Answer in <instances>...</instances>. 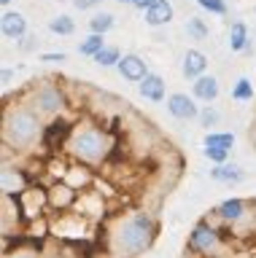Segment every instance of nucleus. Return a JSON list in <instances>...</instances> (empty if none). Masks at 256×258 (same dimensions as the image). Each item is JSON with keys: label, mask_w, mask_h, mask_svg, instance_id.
Listing matches in <instances>:
<instances>
[{"label": "nucleus", "mask_w": 256, "mask_h": 258, "mask_svg": "<svg viewBox=\"0 0 256 258\" xmlns=\"http://www.w3.org/2000/svg\"><path fill=\"white\" fill-rule=\"evenodd\" d=\"M159 221L146 210H127L108 226L106 250L111 258H138L157 242Z\"/></svg>", "instance_id": "nucleus-1"}, {"label": "nucleus", "mask_w": 256, "mask_h": 258, "mask_svg": "<svg viewBox=\"0 0 256 258\" xmlns=\"http://www.w3.org/2000/svg\"><path fill=\"white\" fill-rule=\"evenodd\" d=\"M46 124L43 116L38 113L30 100H17L6 105L3 110V148L9 151H30L35 143L43 140Z\"/></svg>", "instance_id": "nucleus-2"}, {"label": "nucleus", "mask_w": 256, "mask_h": 258, "mask_svg": "<svg viewBox=\"0 0 256 258\" xmlns=\"http://www.w3.org/2000/svg\"><path fill=\"white\" fill-rule=\"evenodd\" d=\"M68 156L86 167H103L114 151V137L94 121H76L73 135L68 140Z\"/></svg>", "instance_id": "nucleus-3"}, {"label": "nucleus", "mask_w": 256, "mask_h": 258, "mask_svg": "<svg viewBox=\"0 0 256 258\" xmlns=\"http://www.w3.org/2000/svg\"><path fill=\"white\" fill-rule=\"evenodd\" d=\"M213 218L235 237H248L256 231V202L243 197H229L216 205Z\"/></svg>", "instance_id": "nucleus-4"}, {"label": "nucleus", "mask_w": 256, "mask_h": 258, "mask_svg": "<svg viewBox=\"0 0 256 258\" xmlns=\"http://www.w3.org/2000/svg\"><path fill=\"white\" fill-rule=\"evenodd\" d=\"M189 250L197 255H202V258H221L229 250L227 229H224L213 215L197 221L189 231Z\"/></svg>", "instance_id": "nucleus-5"}, {"label": "nucleus", "mask_w": 256, "mask_h": 258, "mask_svg": "<svg viewBox=\"0 0 256 258\" xmlns=\"http://www.w3.org/2000/svg\"><path fill=\"white\" fill-rule=\"evenodd\" d=\"M30 105L41 113L43 118H62L70 108V97H68V89L57 84V81H43V84L33 86L30 92Z\"/></svg>", "instance_id": "nucleus-6"}, {"label": "nucleus", "mask_w": 256, "mask_h": 258, "mask_svg": "<svg viewBox=\"0 0 256 258\" xmlns=\"http://www.w3.org/2000/svg\"><path fill=\"white\" fill-rule=\"evenodd\" d=\"M86 229H89V221H86L84 215H78L76 210L52 218V234H54V237H60V239H70L73 245L78 239L86 237V234H84Z\"/></svg>", "instance_id": "nucleus-7"}, {"label": "nucleus", "mask_w": 256, "mask_h": 258, "mask_svg": "<svg viewBox=\"0 0 256 258\" xmlns=\"http://www.w3.org/2000/svg\"><path fill=\"white\" fill-rule=\"evenodd\" d=\"M33 175L27 172V169L22 167H11L6 164L3 172H0V191H3V197H11V199H19L25 191L33 188Z\"/></svg>", "instance_id": "nucleus-8"}, {"label": "nucleus", "mask_w": 256, "mask_h": 258, "mask_svg": "<svg viewBox=\"0 0 256 258\" xmlns=\"http://www.w3.org/2000/svg\"><path fill=\"white\" fill-rule=\"evenodd\" d=\"M73 126H76V121H70L68 116H62V118H54L46 124V132H43V145H46V151L52 153V156H57V148H68V140H70V135H73Z\"/></svg>", "instance_id": "nucleus-9"}, {"label": "nucleus", "mask_w": 256, "mask_h": 258, "mask_svg": "<svg viewBox=\"0 0 256 258\" xmlns=\"http://www.w3.org/2000/svg\"><path fill=\"white\" fill-rule=\"evenodd\" d=\"M46 202H49V210L54 215L70 213L78 202V191H73L68 183H49L46 185Z\"/></svg>", "instance_id": "nucleus-10"}, {"label": "nucleus", "mask_w": 256, "mask_h": 258, "mask_svg": "<svg viewBox=\"0 0 256 258\" xmlns=\"http://www.w3.org/2000/svg\"><path fill=\"white\" fill-rule=\"evenodd\" d=\"M199 105L194 97H189L186 92H173L167 97V113L178 121H191V118H199Z\"/></svg>", "instance_id": "nucleus-11"}, {"label": "nucleus", "mask_w": 256, "mask_h": 258, "mask_svg": "<svg viewBox=\"0 0 256 258\" xmlns=\"http://www.w3.org/2000/svg\"><path fill=\"white\" fill-rule=\"evenodd\" d=\"M76 213L78 215H84L86 221H94V218H100V215H106V199H103V191L97 188H92V191H84V194H78V202H76Z\"/></svg>", "instance_id": "nucleus-12"}, {"label": "nucleus", "mask_w": 256, "mask_h": 258, "mask_svg": "<svg viewBox=\"0 0 256 258\" xmlns=\"http://www.w3.org/2000/svg\"><path fill=\"white\" fill-rule=\"evenodd\" d=\"M27 16L22 14V11H3V16H0V32H3V38L6 40H19L22 38H27Z\"/></svg>", "instance_id": "nucleus-13"}, {"label": "nucleus", "mask_w": 256, "mask_h": 258, "mask_svg": "<svg viewBox=\"0 0 256 258\" xmlns=\"http://www.w3.org/2000/svg\"><path fill=\"white\" fill-rule=\"evenodd\" d=\"M62 183H68L73 191L84 194V191H92L94 185H97V177H94L92 167L78 164V161H70V169H68V175H65V180H62Z\"/></svg>", "instance_id": "nucleus-14"}, {"label": "nucleus", "mask_w": 256, "mask_h": 258, "mask_svg": "<svg viewBox=\"0 0 256 258\" xmlns=\"http://www.w3.org/2000/svg\"><path fill=\"white\" fill-rule=\"evenodd\" d=\"M208 64H211V59H208L205 51H199V48H189V51L183 54L181 73H183V78H189L191 84H194L197 78L208 76Z\"/></svg>", "instance_id": "nucleus-15"}, {"label": "nucleus", "mask_w": 256, "mask_h": 258, "mask_svg": "<svg viewBox=\"0 0 256 258\" xmlns=\"http://www.w3.org/2000/svg\"><path fill=\"white\" fill-rule=\"evenodd\" d=\"M116 70H119V76H122L124 81H130V84H140V81L151 73L146 59H143L140 54H124Z\"/></svg>", "instance_id": "nucleus-16"}, {"label": "nucleus", "mask_w": 256, "mask_h": 258, "mask_svg": "<svg viewBox=\"0 0 256 258\" xmlns=\"http://www.w3.org/2000/svg\"><path fill=\"white\" fill-rule=\"evenodd\" d=\"M138 92H140L143 100H148V102H165L167 100V84L159 73H148V76L138 84Z\"/></svg>", "instance_id": "nucleus-17"}, {"label": "nucleus", "mask_w": 256, "mask_h": 258, "mask_svg": "<svg viewBox=\"0 0 256 258\" xmlns=\"http://www.w3.org/2000/svg\"><path fill=\"white\" fill-rule=\"evenodd\" d=\"M219 94H221V84H219L216 76H202V78H197L194 84H191V97H194L197 102L211 105V102L219 100Z\"/></svg>", "instance_id": "nucleus-18"}, {"label": "nucleus", "mask_w": 256, "mask_h": 258, "mask_svg": "<svg viewBox=\"0 0 256 258\" xmlns=\"http://www.w3.org/2000/svg\"><path fill=\"white\" fill-rule=\"evenodd\" d=\"M227 43H229V51H232V54L251 51L253 40H251V32H248V24H245V22H235V24H229Z\"/></svg>", "instance_id": "nucleus-19"}, {"label": "nucleus", "mask_w": 256, "mask_h": 258, "mask_svg": "<svg viewBox=\"0 0 256 258\" xmlns=\"http://www.w3.org/2000/svg\"><path fill=\"white\" fill-rule=\"evenodd\" d=\"M143 16H146V24H148V27H165V24L173 22L175 8H173L170 0H157V3L151 6Z\"/></svg>", "instance_id": "nucleus-20"}, {"label": "nucleus", "mask_w": 256, "mask_h": 258, "mask_svg": "<svg viewBox=\"0 0 256 258\" xmlns=\"http://www.w3.org/2000/svg\"><path fill=\"white\" fill-rule=\"evenodd\" d=\"M211 180L216 183H243L245 180V172L243 167L235 164V161H227V164H219V167H211Z\"/></svg>", "instance_id": "nucleus-21"}, {"label": "nucleus", "mask_w": 256, "mask_h": 258, "mask_svg": "<svg viewBox=\"0 0 256 258\" xmlns=\"http://www.w3.org/2000/svg\"><path fill=\"white\" fill-rule=\"evenodd\" d=\"M106 46H108V43H106V35H94V32H89V35H86L81 43H78V54L94 59V56H97Z\"/></svg>", "instance_id": "nucleus-22"}, {"label": "nucleus", "mask_w": 256, "mask_h": 258, "mask_svg": "<svg viewBox=\"0 0 256 258\" xmlns=\"http://www.w3.org/2000/svg\"><path fill=\"white\" fill-rule=\"evenodd\" d=\"M232 145H235V135L232 132H208L202 137V148H224V151H232Z\"/></svg>", "instance_id": "nucleus-23"}, {"label": "nucleus", "mask_w": 256, "mask_h": 258, "mask_svg": "<svg viewBox=\"0 0 256 258\" xmlns=\"http://www.w3.org/2000/svg\"><path fill=\"white\" fill-rule=\"evenodd\" d=\"M114 27H116V16L111 11H100L89 19V32H94V35H106Z\"/></svg>", "instance_id": "nucleus-24"}, {"label": "nucleus", "mask_w": 256, "mask_h": 258, "mask_svg": "<svg viewBox=\"0 0 256 258\" xmlns=\"http://www.w3.org/2000/svg\"><path fill=\"white\" fill-rule=\"evenodd\" d=\"M253 81L251 78H237L235 84H232V100L235 102H251L253 100Z\"/></svg>", "instance_id": "nucleus-25"}, {"label": "nucleus", "mask_w": 256, "mask_h": 258, "mask_svg": "<svg viewBox=\"0 0 256 258\" xmlns=\"http://www.w3.org/2000/svg\"><path fill=\"white\" fill-rule=\"evenodd\" d=\"M183 30H186V35L191 40H208V35H211V27H208L205 19H199V16H189L186 24H183Z\"/></svg>", "instance_id": "nucleus-26"}, {"label": "nucleus", "mask_w": 256, "mask_h": 258, "mask_svg": "<svg viewBox=\"0 0 256 258\" xmlns=\"http://www.w3.org/2000/svg\"><path fill=\"white\" fill-rule=\"evenodd\" d=\"M49 32H54V35H73L76 32V22L70 19L68 14H57L49 19Z\"/></svg>", "instance_id": "nucleus-27"}, {"label": "nucleus", "mask_w": 256, "mask_h": 258, "mask_svg": "<svg viewBox=\"0 0 256 258\" xmlns=\"http://www.w3.org/2000/svg\"><path fill=\"white\" fill-rule=\"evenodd\" d=\"M94 62H97L100 68H119V62H122V48L108 43L97 56H94Z\"/></svg>", "instance_id": "nucleus-28"}, {"label": "nucleus", "mask_w": 256, "mask_h": 258, "mask_svg": "<svg viewBox=\"0 0 256 258\" xmlns=\"http://www.w3.org/2000/svg\"><path fill=\"white\" fill-rule=\"evenodd\" d=\"M199 126H205L208 132H213L211 126H219V121H221V113L216 110V105H202V110H199Z\"/></svg>", "instance_id": "nucleus-29"}, {"label": "nucleus", "mask_w": 256, "mask_h": 258, "mask_svg": "<svg viewBox=\"0 0 256 258\" xmlns=\"http://www.w3.org/2000/svg\"><path fill=\"white\" fill-rule=\"evenodd\" d=\"M197 6L208 14H216V16H227V0H197Z\"/></svg>", "instance_id": "nucleus-30"}, {"label": "nucleus", "mask_w": 256, "mask_h": 258, "mask_svg": "<svg viewBox=\"0 0 256 258\" xmlns=\"http://www.w3.org/2000/svg\"><path fill=\"white\" fill-rule=\"evenodd\" d=\"M202 156L211 161L213 167H219V164H227L229 161V151H224V148H202Z\"/></svg>", "instance_id": "nucleus-31"}, {"label": "nucleus", "mask_w": 256, "mask_h": 258, "mask_svg": "<svg viewBox=\"0 0 256 258\" xmlns=\"http://www.w3.org/2000/svg\"><path fill=\"white\" fill-rule=\"evenodd\" d=\"M6 258H46L38 247H17V250H9Z\"/></svg>", "instance_id": "nucleus-32"}, {"label": "nucleus", "mask_w": 256, "mask_h": 258, "mask_svg": "<svg viewBox=\"0 0 256 258\" xmlns=\"http://www.w3.org/2000/svg\"><path fill=\"white\" fill-rule=\"evenodd\" d=\"M41 62H49V64H57V62H68V54L65 51H46L38 56Z\"/></svg>", "instance_id": "nucleus-33"}, {"label": "nucleus", "mask_w": 256, "mask_h": 258, "mask_svg": "<svg viewBox=\"0 0 256 258\" xmlns=\"http://www.w3.org/2000/svg\"><path fill=\"white\" fill-rule=\"evenodd\" d=\"M103 6V0H73V8L76 11H92V8Z\"/></svg>", "instance_id": "nucleus-34"}, {"label": "nucleus", "mask_w": 256, "mask_h": 258, "mask_svg": "<svg viewBox=\"0 0 256 258\" xmlns=\"http://www.w3.org/2000/svg\"><path fill=\"white\" fill-rule=\"evenodd\" d=\"M11 78H14V70L9 68V64H6V68H3V76H0V81H3V89L11 86Z\"/></svg>", "instance_id": "nucleus-35"}, {"label": "nucleus", "mask_w": 256, "mask_h": 258, "mask_svg": "<svg viewBox=\"0 0 256 258\" xmlns=\"http://www.w3.org/2000/svg\"><path fill=\"white\" fill-rule=\"evenodd\" d=\"M154 3H157V0H135V6H132V8H138V11L146 14V11H148V8L154 6Z\"/></svg>", "instance_id": "nucleus-36"}, {"label": "nucleus", "mask_w": 256, "mask_h": 258, "mask_svg": "<svg viewBox=\"0 0 256 258\" xmlns=\"http://www.w3.org/2000/svg\"><path fill=\"white\" fill-rule=\"evenodd\" d=\"M116 3H122V6H135V0H116Z\"/></svg>", "instance_id": "nucleus-37"}, {"label": "nucleus", "mask_w": 256, "mask_h": 258, "mask_svg": "<svg viewBox=\"0 0 256 258\" xmlns=\"http://www.w3.org/2000/svg\"><path fill=\"white\" fill-rule=\"evenodd\" d=\"M0 3H3V6H6V11H9V6L14 3V0H0Z\"/></svg>", "instance_id": "nucleus-38"}, {"label": "nucleus", "mask_w": 256, "mask_h": 258, "mask_svg": "<svg viewBox=\"0 0 256 258\" xmlns=\"http://www.w3.org/2000/svg\"><path fill=\"white\" fill-rule=\"evenodd\" d=\"M54 258H68V255H54Z\"/></svg>", "instance_id": "nucleus-39"}, {"label": "nucleus", "mask_w": 256, "mask_h": 258, "mask_svg": "<svg viewBox=\"0 0 256 258\" xmlns=\"http://www.w3.org/2000/svg\"><path fill=\"white\" fill-rule=\"evenodd\" d=\"M253 40H256V30H253ZM253 46H256V43H253Z\"/></svg>", "instance_id": "nucleus-40"}, {"label": "nucleus", "mask_w": 256, "mask_h": 258, "mask_svg": "<svg viewBox=\"0 0 256 258\" xmlns=\"http://www.w3.org/2000/svg\"><path fill=\"white\" fill-rule=\"evenodd\" d=\"M248 258H256V253H251V255H248Z\"/></svg>", "instance_id": "nucleus-41"}, {"label": "nucleus", "mask_w": 256, "mask_h": 258, "mask_svg": "<svg viewBox=\"0 0 256 258\" xmlns=\"http://www.w3.org/2000/svg\"><path fill=\"white\" fill-rule=\"evenodd\" d=\"M70 3H73V0H70Z\"/></svg>", "instance_id": "nucleus-42"}]
</instances>
